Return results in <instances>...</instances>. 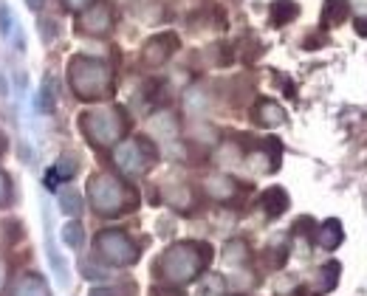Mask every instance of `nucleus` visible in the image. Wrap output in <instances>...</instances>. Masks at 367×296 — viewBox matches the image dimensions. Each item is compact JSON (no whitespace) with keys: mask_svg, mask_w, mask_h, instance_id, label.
<instances>
[{"mask_svg":"<svg viewBox=\"0 0 367 296\" xmlns=\"http://www.w3.org/2000/svg\"><path fill=\"white\" fill-rule=\"evenodd\" d=\"M212 262V246L209 243H175L170 246L159 262H156V271L159 276H164L170 285H187L192 279H198L206 265Z\"/></svg>","mask_w":367,"mask_h":296,"instance_id":"1","label":"nucleus"},{"mask_svg":"<svg viewBox=\"0 0 367 296\" xmlns=\"http://www.w3.org/2000/svg\"><path fill=\"white\" fill-rule=\"evenodd\" d=\"M68 80L71 88L82 102H99L113 94V71L99 57H71L68 62Z\"/></svg>","mask_w":367,"mask_h":296,"instance_id":"2","label":"nucleus"},{"mask_svg":"<svg viewBox=\"0 0 367 296\" xmlns=\"http://www.w3.org/2000/svg\"><path fill=\"white\" fill-rule=\"evenodd\" d=\"M88 200L99 214L116 217V214L133 212L138 206V192L110 172H99L88 184Z\"/></svg>","mask_w":367,"mask_h":296,"instance_id":"3","label":"nucleus"},{"mask_svg":"<svg viewBox=\"0 0 367 296\" xmlns=\"http://www.w3.org/2000/svg\"><path fill=\"white\" fill-rule=\"evenodd\" d=\"M80 127L91 138V144H96V147H113L130 130V119H127L124 108H96V110L82 113Z\"/></svg>","mask_w":367,"mask_h":296,"instance_id":"4","label":"nucleus"},{"mask_svg":"<svg viewBox=\"0 0 367 296\" xmlns=\"http://www.w3.org/2000/svg\"><path fill=\"white\" fill-rule=\"evenodd\" d=\"M159 158V150L150 138H127L122 144H116L113 150V161L124 175H141L147 172Z\"/></svg>","mask_w":367,"mask_h":296,"instance_id":"5","label":"nucleus"},{"mask_svg":"<svg viewBox=\"0 0 367 296\" xmlns=\"http://www.w3.org/2000/svg\"><path fill=\"white\" fill-rule=\"evenodd\" d=\"M94 249H96V257L105 260L108 265H133L138 260V246L119 229H105L96 235L94 240Z\"/></svg>","mask_w":367,"mask_h":296,"instance_id":"6","label":"nucleus"},{"mask_svg":"<svg viewBox=\"0 0 367 296\" xmlns=\"http://www.w3.org/2000/svg\"><path fill=\"white\" fill-rule=\"evenodd\" d=\"M178 45H181V40H178L175 31H161V34H156V37H150V40L144 43L141 57H144L147 65L156 68V65H164L178 51Z\"/></svg>","mask_w":367,"mask_h":296,"instance_id":"7","label":"nucleus"},{"mask_svg":"<svg viewBox=\"0 0 367 296\" xmlns=\"http://www.w3.org/2000/svg\"><path fill=\"white\" fill-rule=\"evenodd\" d=\"M77 29H82L85 34H108L113 29V12L108 3H94L88 6L80 20H77Z\"/></svg>","mask_w":367,"mask_h":296,"instance_id":"8","label":"nucleus"},{"mask_svg":"<svg viewBox=\"0 0 367 296\" xmlns=\"http://www.w3.org/2000/svg\"><path fill=\"white\" fill-rule=\"evenodd\" d=\"M252 119H254V124H260V127H280V124L285 121V110H282V105H277L274 99H260V102L254 105V110H252Z\"/></svg>","mask_w":367,"mask_h":296,"instance_id":"9","label":"nucleus"},{"mask_svg":"<svg viewBox=\"0 0 367 296\" xmlns=\"http://www.w3.org/2000/svg\"><path fill=\"white\" fill-rule=\"evenodd\" d=\"M339 274H342V265L336 262V260H331V262H325L317 274H314V282H311V290L317 293V296H322V293H331L336 285H339Z\"/></svg>","mask_w":367,"mask_h":296,"instance_id":"10","label":"nucleus"},{"mask_svg":"<svg viewBox=\"0 0 367 296\" xmlns=\"http://www.w3.org/2000/svg\"><path fill=\"white\" fill-rule=\"evenodd\" d=\"M317 246L319 249H325V251H333L342 240H345V232H342V223H339V220L336 217H331V220H325V223L317 229Z\"/></svg>","mask_w":367,"mask_h":296,"instance_id":"11","label":"nucleus"},{"mask_svg":"<svg viewBox=\"0 0 367 296\" xmlns=\"http://www.w3.org/2000/svg\"><path fill=\"white\" fill-rule=\"evenodd\" d=\"M260 206L268 217H280L285 209H288V192L282 186H268L260 198Z\"/></svg>","mask_w":367,"mask_h":296,"instance_id":"12","label":"nucleus"},{"mask_svg":"<svg viewBox=\"0 0 367 296\" xmlns=\"http://www.w3.org/2000/svg\"><path fill=\"white\" fill-rule=\"evenodd\" d=\"M350 15V3L347 0H325L322 6V29H336L347 20Z\"/></svg>","mask_w":367,"mask_h":296,"instance_id":"13","label":"nucleus"},{"mask_svg":"<svg viewBox=\"0 0 367 296\" xmlns=\"http://www.w3.org/2000/svg\"><path fill=\"white\" fill-rule=\"evenodd\" d=\"M73 175H77V161H73V158H59V161L45 172V186H48V189H57L59 184L71 181Z\"/></svg>","mask_w":367,"mask_h":296,"instance_id":"14","label":"nucleus"},{"mask_svg":"<svg viewBox=\"0 0 367 296\" xmlns=\"http://www.w3.org/2000/svg\"><path fill=\"white\" fill-rule=\"evenodd\" d=\"M297 15H300V6L294 3V0H274L271 12H268V20H271L274 29H282V26H288Z\"/></svg>","mask_w":367,"mask_h":296,"instance_id":"15","label":"nucleus"},{"mask_svg":"<svg viewBox=\"0 0 367 296\" xmlns=\"http://www.w3.org/2000/svg\"><path fill=\"white\" fill-rule=\"evenodd\" d=\"M12 296H51L48 290V282L40 276V274H26L17 285H15V293Z\"/></svg>","mask_w":367,"mask_h":296,"instance_id":"16","label":"nucleus"},{"mask_svg":"<svg viewBox=\"0 0 367 296\" xmlns=\"http://www.w3.org/2000/svg\"><path fill=\"white\" fill-rule=\"evenodd\" d=\"M34 105H37V110H40V113H51V110L57 108V82H54L51 73L43 80V85H40V91H37Z\"/></svg>","mask_w":367,"mask_h":296,"instance_id":"17","label":"nucleus"},{"mask_svg":"<svg viewBox=\"0 0 367 296\" xmlns=\"http://www.w3.org/2000/svg\"><path fill=\"white\" fill-rule=\"evenodd\" d=\"M62 240H65L68 249H82L85 232H82V223H80V220H68V223L62 226Z\"/></svg>","mask_w":367,"mask_h":296,"instance_id":"18","label":"nucleus"},{"mask_svg":"<svg viewBox=\"0 0 367 296\" xmlns=\"http://www.w3.org/2000/svg\"><path fill=\"white\" fill-rule=\"evenodd\" d=\"M59 212L68 214V217H77V214L82 212V198H80V192H73V189L59 192Z\"/></svg>","mask_w":367,"mask_h":296,"instance_id":"19","label":"nucleus"},{"mask_svg":"<svg viewBox=\"0 0 367 296\" xmlns=\"http://www.w3.org/2000/svg\"><path fill=\"white\" fill-rule=\"evenodd\" d=\"M246 257H249V249H246L243 240H232V243H226V249H224V260H226L229 265H240V262H246Z\"/></svg>","mask_w":367,"mask_h":296,"instance_id":"20","label":"nucleus"},{"mask_svg":"<svg viewBox=\"0 0 367 296\" xmlns=\"http://www.w3.org/2000/svg\"><path fill=\"white\" fill-rule=\"evenodd\" d=\"M235 181L229 178H209V192L217 198V200H224V198H232L235 195Z\"/></svg>","mask_w":367,"mask_h":296,"instance_id":"21","label":"nucleus"},{"mask_svg":"<svg viewBox=\"0 0 367 296\" xmlns=\"http://www.w3.org/2000/svg\"><path fill=\"white\" fill-rule=\"evenodd\" d=\"M356 34L367 37V0H359V15H356Z\"/></svg>","mask_w":367,"mask_h":296,"instance_id":"22","label":"nucleus"},{"mask_svg":"<svg viewBox=\"0 0 367 296\" xmlns=\"http://www.w3.org/2000/svg\"><path fill=\"white\" fill-rule=\"evenodd\" d=\"M12 26H15V17L6 6H0V31H3V37H12Z\"/></svg>","mask_w":367,"mask_h":296,"instance_id":"23","label":"nucleus"},{"mask_svg":"<svg viewBox=\"0 0 367 296\" xmlns=\"http://www.w3.org/2000/svg\"><path fill=\"white\" fill-rule=\"evenodd\" d=\"M150 296H184V293L170 285H156V288H150Z\"/></svg>","mask_w":367,"mask_h":296,"instance_id":"24","label":"nucleus"},{"mask_svg":"<svg viewBox=\"0 0 367 296\" xmlns=\"http://www.w3.org/2000/svg\"><path fill=\"white\" fill-rule=\"evenodd\" d=\"M6 200H9V178L0 172V206H3Z\"/></svg>","mask_w":367,"mask_h":296,"instance_id":"25","label":"nucleus"},{"mask_svg":"<svg viewBox=\"0 0 367 296\" xmlns=\"http://www.w3.org/2000/svg\"><path fill=\"white\" fill-rule=\"evenodd\" d=\"M91 3H94V0H65V6L68 9H77V12H85Z\"/></svg>","mask_w":367,"mask_h":296,"instance_id":"26","label":"nucleus"},{"mask_svg":"<svg viewBox=\"0 0 367 296\" xmlns=\"http://www.w3.org/2000/svg\"><path fill=\"white\" fill-rule=\"evenodd\" d=\"M82 271H85V276H88V279H102V276H108L105 271H99V268H94V265H88V262L82 265Z\"/></svg>","mask_w":367,"mask_h":296,"instance_id":"27","label":"nucleus"},{"mask_svg":"<svg viewBox=\"0 0 367 296\" xmlns=\"http://www.w3.org/2000/svg\"><path fill=\"white\" fill-rule=\"evenodd\" d=\"M91 296H122V290H116V288H94Z\"/></svg>","mask_w":367,"mask_h":296,"instance_id":"28","label":"nucleus"},{"mask_svg":"<svg viewBox=\"0 0 367 296\" xmlns=\"http://www.w3.org/2000/svg\"><path fill=\"white\" fill-rule=\"evenodd\" d=\"M26 3H29L31 12H40V9H43V0H26Z\"/></svg>","mask_w":367,"mask_h":296,"instance_id":"29","label":"nucleus"},{"mask_svg":"<svg viewBox=\"0 0 367 296\" xmlns=\"http://www.w3.org/2000/svg\"><path fill=\"white\" fill-rule=\"evenodd\" d=\"M3 282H6V265L0 262V288H3Z\"/></svg>","mask_w":367,"mask_h":296,"instance_id":"30","label":"nucleus"},{"mask_svg":"<svg viewBox=\"0 0 367 296\" xmlns=\"http://www.w3.org/2000/svg\"><path fill=\"white\" fill-rule=\"evenodd\" d=\"M3 94H6V80L0 77V96H3Z\"/></svg>","mask_w":367,"mask_h":296,"instance_id":"31","label":"nucleus"}]
</instances>
